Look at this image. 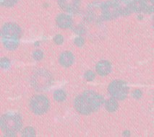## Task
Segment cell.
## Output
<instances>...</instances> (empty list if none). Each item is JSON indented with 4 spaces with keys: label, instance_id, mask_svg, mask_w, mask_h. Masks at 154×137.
<instances>
[{
    "label": "cell",
    "instance_id": "6",
    "mask_svg": "<svg viewBox=\"0 0 154 137\" xmlns=\"http://www.w3.org/2000/svg\"><path fill=\"white\" fill-rule=\"evenodd\" d=\"M21 34V28L15 23H6L2 28V36L4 40H19Z\"/></svg>",
    "mask_w": 154,
    "mask_h": 137
},
{
    "label": "cell",
    "instance_id": "16",
    "mask_svg": "<svg viewBox=\"0 0 154 137\" xmlns=\"http://www.w3.org/2000/svg\"><path fill=\"white\" fill-rule=\"evenodd\" d=\"M67 98L66 92L62 90H57L54 93V99L57 102H63Z\"/></svg>",
    "mask_w": 154,
    "mask_h": 137
},
{
    "label": "cell",
    "instance_id": "4",
    "mask_svg": "<svg viewBox=\"0 0 154 137\" xmlns=\"http://www.w3.org/2000/svg\"><path fill=\"white\" fill-rule=\"evenodd\" d=\"M30 108L35 115H43L49 110L50 102L44 95H35L30 100Z\"/></svg>",
    "mask_w": 154,
    "mask_h": 137
},
{
    "label": "cell",
    "instance_id": "20",
    "mask_svg": "<svg viewBox=\"0 0 154 137\" xmlns=\"http://www.w3.org/2000/svg\"><path fill=\"white\" fill-rule=\"evenodd\" d=\"M10 67V61L8 58L4 57L1 59V67L4 69H8Z\"/></svg>",
    "mask_w": 154,
    "mask_h": 137
},
{
    "label": "cell",
    "instance_id": "23",
    "mask_svg": "<svg viewBox=\"0 0 154 137\" xmlns=\"http://www.w3.org/2000/svg\"><path fill=\"white\" fill-rule=\"evenodd\" d=\"M84 43H85V40L82 37H77L75 39V44L78 47H82L84 45Z\"/></svg>",
    "mask_w": 154,
    "mask_h": 137
},
{
    "label": "cell",
    "instance_id": "7",
    "mask_svg": "<svg viewBox=\"0 0 154 137\" xmlns=\"http://www.w3.org/2000/svg\"><path fill=\"white\" fill-rule=\"evenodd\" d=\"M82 95L85 97L89 106H91L93 113L97 111L104 103V98L103 96L96 93L92 90H86L82 94Z\"/></svg>",
    "mask_w": 154,
    "mask_h": 137
},
{
    "label": "cell",
    "instance_id": "24",
    "mask_svg": "<svg viewBox=\"0 0 154 137\" xmlns=\"http://www.w3.org/2000/svg\"><path fill=\"white\" fill-rule=\"evenodd\" d=\"M142 91L138 90V89H137V90H134V91L132 92V97L135 99H140L142 97Z\"/></svg>",
    "mask_w": 154,
    "mask_h": 137
},
{
    "label": "cell",
    "instance_id": "18",
    "mask_svg": "<svg viewBox=\"0 0 154 137\" xmlns=\"http://www.w3.org/2000/svg\"><path fill=\"white\" fill-rule=\"evenodd\" d=\"M18 1V0H0L2 6L6 7H11L15 5Z\"/></svg>",
    "mask_w": 154,
    "mask_h": 137
},
{
    "label": "cell",
    "instance_id": "10",
    "mask_svg": "<svg viewBox=\"0 0 154 137\" xmlns=\"http://www.w3.org/2000/svg\"><path fill=\"white\" fill-rule=\"evenodd\" d=\"M96 72H97L100 76H106L112 72V64L109 61H106V60H102V61H100L96 64Z\"/></svg>",
    "mask_w": 154,
    "mask_h": 137
},
{
    "label": "cell",
    "instance_id": "5",
    "mask_svg": "<svg viewBox=\"0 0 154 137\" xmlns=\"http://www.w3.org/2000/svg\"><path fill=\"white\" fill-rule=\"evenodd\" d=\"M120 15L119 9L114 0L107 1L101 7V17L103 20H112L117 19Z\"/></svg>",
    "mask_w": 154,
    "mask_h": 137
},
{
    "label": "cell",
    "instance_id": "17",
    "mask_svg": "<svg viewBox=\"0 0 154 137\" xmlns=\"http://www.w3.org/2000/svg\"><path fill=\"white\" fill-rule=\"evenodd\" d=\"M35 136V129L32 127H27L23 130L22 133V136L23 137H33Z\"/></svg>",
    "mask_w": 154,
    "mask_h": 137
},
{
    "label": "cell",
    "instance_id": "2",
    "mask_svg": "<svg viewBox=\"0 0 154 137\" xmlns=\"http://www.w3.org/2000/svg\"><path fill=\"white\" fill-rule=\"evenodd\" d=\"M53 76L49 71L44 69H37L30 79V84L38 92L44 91L51 87L53 83Z\"/></svg>",
    "mask_w": 154,
    "mask_h": 137
},
{
    "label": "cell",
    "instance_id": "26",
    "mask_svg": "<svg viewBox=\"0 0 154 137\" xmlns=\"http://www.w3.org/2000/svg\"><path fill=\"white\" fill-rule=\"evenodd\" d=\"M126 1H133V0H126Z\"/></svg>",
    "mask_w": 154,
    "mask_h": 137
},
{
    "label": "cell",
    "instance_id": "8",
    "mask_svg": "<svg viewBox=\"0 0 154 137\" xmlns=\"http://www.w3.org/2000/svg\"><path fill=\"white\" fill-rule=\"evenodd\" d=\"M74 106L75 110L84 115H88L93 113L91 106L88 103L86 100L83 95H79L76 97L74 102Z\"/></svg>",
    "mask_w": 154,
    "mask_h": 137
},
{
    "label": "cell",
    "instance_id": "25",
    "mask_svg": "<svg viewBox=\"0 0 154 137\" xmlns=\"http://www.w3.org/2000/svg\"><path fill=\"white\" fill-rule=\"evenodd\" d=\"M123 136H130V132L129 131H125V132H123Z\"/></svg>",
    "mask_w": 154,
    "mask_h": 137
},
{
    "label": "cell",
    "instance_id": "9",
    "mask_svg": "<svg viewBox=\"0 0 154 137\" xmlns=\"http://www.w3.org/2000/svg\"><path fill=\"white\" fill-rule=\"evenodd\" d=\"M58 4L64 11L74 13L79 10L80 0H58Z\"/></svg>",
    "mask_w": 154,
    "mask_h": 137
},
{
    "label": "cell",
    "instance_id": "12",
    "mask_svg": "<svg viewBox=\"0 0 154 137\" xmlns=\"http://www.w3.org/2000/svg\"><path fill=\"white\" fill-rule=\"evenodd\" d=\"M75 61L74 55L70 51H64L60 56V63L64 67H69L73 64Z\"/></svg>",
    "mask_w": 154,
    "mask_h": 137
},
{
    "label": "cell",
    "instance_id": "22",
    "mask_svg": "<svg viewBox=\"0 0 154 137\" xmlns=\"http://www.w3.org/2000/svg\"><path fill=\"white\" fill-rule=\"evenodd\" d=\"M54 41L57 45H62L64 42V37L62 35H57L54 38Z\"/></svg>",
    "mask_w": 154,
    "mask_h": 137
},
{
    "label": "cell",
    "instance_id": "11",
    "mask_svg": "<svg viewBox=\"0 0 154 137\" xmlns=\"http://www.w3.org/2000/svg\"><path fill=\"white\" fill-rule=\"evenodd\" d=\"M56 22L59 28H62V29L70 28L73 24L72 19L70 16L66 15V14H60L59 15H57Z\"/></svg>",
    "mask_w": 154,
    "mask_h": 137
},
{
    "label": "cell",
    "instance_id": "19",
    "mask_svg": "<svg viewBox=\"0 0 154 137\" xmlns=\"http://www.w3.org/2000/svg\"><path fill=\"white\" fill-rule=\"evenodd\" d=\"M95 77H96V74H95V73L93 72V71L91 70L87 71V72L85 73V74H84V78L88 82L94 81Z\"/></svg>",
    "mask_w": 154,
    "mask_h": 137
},
{
    "label": "cell",
    "instance_id": "3",
    "mask_svg": "<svg viewBox=\"0 0 154 137\" xmlns=\"http://www.w3.org/2000/svg\"><path fill=\"white\" fill-rule=\"evenodd\" d=\"M108 91L112 97L118 100H123L128 97L129 87L123 80H114L108 87Z\"/></svg>",
    "mask_w": 154,
    "mask_h": 137
},
{
    "label": "cell",
    "instance_id": "21",
    "mask_svg": "<svg viewBox=\"0 0 154 137\" xmlns=\"http://www.w3.org/2000/svg\"><path fill=\"white\" fill-rule=\"evenodd\" d=\"M33 57L35 60H36V61H40V60H42L43 57H44V53L42 51H40V50H36V51H35L33 53Z\"/></svg>",
    "mask_w": 154,
    "mask_h": 137
},
{
    "label": "cell",
    "instance_id": "1",
    "mask_svg": "<svg viewBox=\"0 0 154 137\" xmlns=\"http://www.w3.org/2000/svg\"><path fill=\"white\" fill-rule=\"evenodd\" d=\"M1 129L5 136H15L23 127L22 118L18 114H6L1 118Z\"/></svg>",
    "mask_w": 154,
    "mask_h": 137
},
{
    "label": "cell",
    "instance_id": "13",
    "mask_svg": "<svg viewBox=\"0 0 154 137\" xmlns=\"http://www.w3.org/2000/svg\"><path fill=\"white\" fill-rule=\"evenodd\" d=\"M141 12L151 14L153 12V0H140Z\"/></svg>",
    "mask_w": 154,
    "mask_h": 137
},
{
    "label": "cell",
    "instance_id": "15",
    "mask_svg": "<svg viewBox=\"0 0 154 137\" xmlns=\"http://www.w3.org/2000/svg\"><path fill=\"white\" fill-rule=\"evenodd\" d=\"M19 40H3V44L5 46L6 49L10 51H13L15 50L19 46Z\"/></svg>",
    "mask_w": 154,
    "mask_h": 137
},
{
    "label": "cell",
    "instance_id": "14",
    "mask_svg": "<svg viewBox=\"0 0 154 137\" xmlns=\"http://www.w3.org/2000/svg\"><path fill=\"white\" fill-rule=\"evenodd\" d=\"M105 107L107 111L110 112V113H113V112H115L118 109L119 105H118L117 100L114 98V97H112V98L109 99L108 100L106 101Z\"/></svg>",
    "mask_w": 154,
    "mask_h": 137
}]
</instances>
